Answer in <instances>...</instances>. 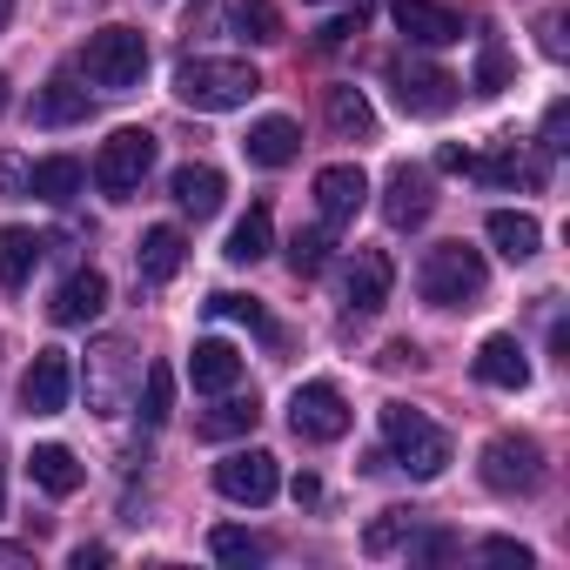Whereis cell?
<instances>
[{
  "label": "cell",
  "instance_id": "1",
  "mask_svg": "<svg viewBox=\"0 0 570 570\" xmlns=\"http://www.w3.org/2000/svg\"><path fill=\"white\" fill-rule=\"evenodd\" d=\"M262 95V75L255 61H235V55H188L175 68V101L195 108V115H228V108H248Z\"/></svg>",
  "mask_w": 570,
  "mask_h": 570
},
{
  "label": "cell",
  "instance_id": "2",
  "mask_svg": "<svg viewBox=\"0 0 570 570\" xmlns=\"http://www.w3.org/2000/svg\"><path fill=\"white\" fill-rule=\"evenodd\" d=\"M416 289H423L430 309H470V303L490 289L483 248H470V242H443V248H430L423 268H416Z\"/></svg>",
  "mask_w": 570,
  "mask_h": 570
},
{
  "label": "cell",
  "instance_id": "3",
  "mask_svg": "<svg viewBox=\"0 0 570 570\" xmlns=\"http://www.w3.org/2000/svg\"><path fill=\"white\" fill-rule=\"evenodd\" d=\"M383 436H390V470H410L416 483H430V476L450 470V436H443L423 410L383 403Z\"/></svg>",
  "mask_w": 570,
  "mask_h": 570
},
{
  "label": "cell",
  "instance_id": "4",
  "mask_svg": "<svg viewBox=\"0 0 570 570\" xmlns=\"http://www.w3.org/2000/svg\"><path fill=\"white\" fill-rule=\"evenodd\" d=\"M81 75H88L95 88H108V95H128V88H141V75H148V41H141L135 28H101V35H88V48H81Z\"/></svg>",
  "mask_w": 570,
  "mask_h": 570
},
{
  "label": "cell",
  "instance_id": "5",
  "mask_svg": "<svg viewBox=\"0 0 570 570\" xmlns=\"http://www.w3.org/2000/svg\"><path fill=\"white\" fill-rule=\"evenodd\" d=\"M148 168H155V135L148 128H115L108 141H101V155H95V188L108 195V202H128V195H141V181H148Z\"/></svg>",
  "mask_w": 570,
  "mask_h": 570
},
{
  "label": "cell",
  "instance_id": "6",
  "mask_svg": "<svg viewBox=\"0 0 570 570\" xmlns=\"http://www.w3.org/2000/svg\"><path fill=\"white\" fill-rule=\"evenodd\" d=\"M476 470H483V490H497V497H537L543 490V450H537V436H490Z\"/></svg>",
  "mask_w": 570,
  "mask_h": 570
},
{
  "label": "cell",
  "instance_id": "7",
  "mask_svg": "<svg viewBox=\"0 0 570 570\" xmlns=\"http://www.w3.org/2000/svg\"><path fill=\"white\" fill-rule=\"evenodd\" d=\"M390 88H396L403 115H430V121L450 115L456 95H463V81L450 68H436V61H390Z\"/></svg>",
  "mask_w": 570,
  "mask_h": 570
},
{
  "label": "cell",
  "instance_id": "8",
  "mask_svg": "<svg viewBox=\"0 0 570 570\" xmlns=\"http://www.w3.org/2000/svg\"><path fill=\"white\" fill-rule=\"evenodd\" d=\"M289 430H296L303 443H336V436H350V403H343V390H336V383H303V390L289 396Z\"/></svg>",
  "mask_w": 570,
  "mask_h": 570
},
{
  "label": "cell",
  "instance_id": "9",
  "mask_svg": "<svg viewBox=\"0 0 570 570\" xmlns=\"http://www.w3.org/2000/svg\"><path fill=\"white\" fill-rule=\"evenodd\" d=\"M215 490H222L228 503L262 510V503L282 490V470H275V456H268V450H228V456L215 463Z\"/></svg>",
  "mask_w": 570,
  "mask_h": 570
},
{
  "label": "cell",
  "instance_id": "10",
  "mask_svg": "<svg viewBox=\"0 0 570 570\" xmlns=\"http://www.w3.org/2000/svg\"><path fill=\"white\" fill-rule=\"evenodd\" d=\"M68 396H75V363H68V350H41V356L28 363V376H21V410H28V416H61Z\"/></svg>",
  "mask_w": 570,
  "mask_h": 570
},
{
  "label": "cell",
  "instance_id": "11",
  "mask_svg": "<svg viewBox=\"0 0 570 570\" xmlns=\"http://www.w3.org/2000/svg\"><path fill=\"white\" fill-rule=\"evenodd\" d=\"M390 282H396V262H390L383 248H356L350 268H343V303H350L356 316H376V309L390 303Z\"/></svg>",
  "mask_w": 570,
  "mask_h": 570
},
{
  "label": "cell",
  "instance_id": "12",
  "mask_svg": "<svg viewBox=\"0 0 570 570\" xmlns=\"http://www.w3.org/2000/svg\"><path fill=\"white\" fill-rule=\"evenodd\" d=\"M363 202H370V175H363L356 161H330V168L316 175V208H323V222H330V228L356 222V215H363Z\"/></svg>",
  "mask_w": 570,
  "mask_h": 570
},
{
  "label": "cell",
  "instance_id": "13",
  "mask_svg": "<svg viewBox=\"0 0 570 570\" xmlns=\"http://www.w3.org/2000/svg\"><path fill=\"white\" fill-rule=\"evenodd\" d=\"M430 208H436V188H430V175L423 168H390V181H383V222L390 228H423L430 222Z\"/></svg>",
  "mask_w": 570,
  "mask_h": 570
},
{
  "label": "cell",
  "instance_id": "14",
  "mask_svg": "<svg viewBox=\"0 0 570 570\" xmlns=\"http://www.w3.org/2000/svg\"><path fill=\"white\" fill-rule=\"evenodd\" d=\"M108 309V275L101 268H75L61 289H55V303H48V316L61 323V330H81V323H95Z\"/></svg>",
  "mask_w": 570,
  "mask_h": 570
},
{
  "label": "cell",
  "instance_id": "15",
  "mask_svg": "<svg viewBox=\"0 0 570 570\" xmlns=\"http://www.w3.org/2000/svg\"><path fill=\"white\" fill-rule=\"evenodd\" d=\"M396 28L416 41V48H450V41H463V21L443 8V0H396Z\"/></svg>",
  "mask_w": 570,
  "mask_h": 570
},
{
  "label": "cell",
  "instance_id": "16",
  "mask_svg": "<svg viewBox=\"0 0 570 570\" xmlns=\"http://www.w3.org/2000/svg\"><path fill=\"white\" fill-rule=\"evenodd\" d=\"M188 383H195L202 396H228V390L242 383V350L222 343V336L195 343V350H188Z\"/></svg>",
  "mask_w": 570,
  "mask_h": 570
},
{
  "label": "cell",
  "instance_id": "17",
  "mask_svg": "<svg viewBox=\"0 0 570 570\" xmlns=\"http://www.w3.org/2000/svg\"><path fill=\"white\" fill-rule=\"evenodd\" d=\"M135 376V363H128V343H95V356H88V403L101 410V416H115L121 410V383Z\"/></svg>",
  "mask_w": 570,
  "mask_h": 570
},
{
  "label": "cell",
  "instance_id": "18",
  "mask_svg": "<svg viewBox=\"0 0 570 570\" xmlns=\"http://www.w3.org/2000/svg\"><path fill=\"white\" fill-rule=\"evenodd\" d=\"M242 148H248V161H255V168H289V161L303 155V128H296L289 115H262V121L248 128V141H242Z\"/></svg>",
  "mask_w": 570,
  "mask_h": 570
},
{
  "label": "cell",
  "instance_id": "19",
  "mask_svg": "<svg viewBox=\"0 0 570 570\" xmlns=\"http://www.w3.org/2000/svg\"><path fill=\"white\" fill-rule=\"evenodd\" d=\"M175 208L181 215H195V222H208L215 208H222V195H228V181H222V168H208V161H188V168H175Z\"/></svg>",
  "mask_w": 570,
  "mask_h": 570
},
{
  "label": "cell",
  "instance_id": "20",
  "mask_svg": "<svg viewBox=\"0 0 570 570\" xmlns=\"http://www.w3.org/2000/svg\"><path fill=\"white\" fill-rule=\"evenodd\" d=\"M476 383H490V390H523V383H530L523 343H517V336H483V350H476Z\"/></svg>",
  "mask_w": 570,
  "mask_h": 570
},
{
  "label": "cell",
  "instance_id": "21",
  "mask_svg": "<svg viewBox=\"0 0 570 570\" xmlns=\"http://www.w3.org/2000/svg\"><path fill=\"white\" fill-rule=\"evenodd\" d=\"M28 476H35L48 497H75V490L88 483V470H81V456H75L68 443H35V450H28Z\"/></svg>",
  "mask_w": 570,
  "mask_h": 570
},
{
  "label": "cell",
  "instance_id": "22",
  "mask_svg": "<svg viewBox=\"0 0 570 570\" xmlns=\"http://www.w3.org/2000/svg\"><path fill=\"white\" fill-rule=\"evenodd\" d=\"M483 235H490V248H497L503 262H530V255H537V242H543L537 215H523V208H497V215L483 222Z\"/></svg>",
  "mask_w": 570,
  "mask_h": 570
},
{
  "label": "cell",
  "instance_id": "23",
  "mask_svg": "<svg viewBox=\"0 0 570 570\" xmlns=\"http://www.w3.org/2000/svg\"><path fill=\"white\" fill-rule=\"evenodd\" d=\"M81 188H88V168H81L75 155H48V161H35V175H28V195H41V202H55V208H68Z\"/></svg>",
  "mask_w": 570,
  "mask_h": 570
},
{
  "label": "cell",
  "instance_id": "24",
  "mask_svg": "<svg viewBox=\"0 0 570 570\" xmlns=\"http://www.w3.org/2000/svg\"><path fill=\"white\" fill-rule=\"evenodd\" d=\"M41 235L35 228H0V289H28V275L41 268Z\"/></svg>",
  "mask_w": 570,
  "mask_h": 570
},
{
  "label": "cell",
  "instance_id": "25",
  "mask_svg": "<svg viewBox=\"0 0 570 570\" xmlns=\"http://www.w3.org/2000/svg\"><path fill=\"white\" fill-rule=\"evenodd\" d=\"M35 121H41V128H75V121H88V88H81L75 75H55V81L41 88V101H35Z\"/></svg>",
  "mask_w": 570,
  "mask_h": 570
},
{
  "label": "cell",
  "instance_id": "26",
  "mask_svg": "<svg viewBox=\"0 0 570 570\" xmlns=\"http://www.w3.org/2000/svg\"><path fill=\"white\" fill-rule=\"evenodd\" d=\"M181 255H188V242H181V228H148L141 235V248H135V268H141V282H175V268H181Z\"/></svg>",
  "mask_w": 570,
  "mask_h": 570
},
{
  "label": "cell",
  "instance_id": "27",
  "mask_svg": "<svg viewBox=\"0 0 570 570\" xmlns=\"http://www.w3.org/2000/svg\"><path fill=\"white\" fill-rule=\"evenodd\" d=\"M255 423H262L255 396H228V403H215V410L195 416V436H202V443H228V436H248Z\"/></svg>",
  "mask_w": 570,
  "mask_h": 570
},
{
  "label": "cell",
  "instance_id": "28",
  "mask_svg": "<svg viewBox=\"0 0 570 570\" xmlns=\"http://www.w3.org/2000/svg\"><path fill=\"white\" fill-rule=\"evenodd\" d=\"M268 248H275V222H268V208L255 202V208L228 228V248H222V255H228V262H242V268H255Z\"/></svg>",
  "mask_w": 570,
  "mask_h": 570
},
{
  "label": "cell",
  "instance_id": "29",
  "mask_svg": "<svg viewBox=\"0 0 570 570\" xmlns=\"http://www.w3.org/2000/svg\"><path fill=\"white\" fill-rule=\"evenodd\" d=\"M330 128L336 135H350V141H370L376 135V108H370V95L363 88H330Z\"/></svg>",
  "mask_w": 570,
  "mask_h": 570
},
{
  "label": "cell",
  "instance_id": "30",
  "mask_svg": "<svg viewBox=\"0 0 570 570\" xmlns=\"http://www.w3.org/2000/svg\"><path fill=\"white\" fill-rule=\"evenodd\" d=\"M470 175H483L490 188H517V181H523V188H537V181H543V155H523V148H497V155H490V161H476Z\"/></svg>",
  "mask_w": 570,
  "mask_h": 570
},
{
  "label": "cell",
  "instance_id": "31",
  "mask_svg": "<svg viewBox=\"0 0 570 570\" xmlns=\"http://www.w3.org/2000/svg\"><path fill=\"white\" fill-rule=\"evenodd\" d=\"M289 268H296V275H323V268H330V222L296 228V242H289Z\"/></svg>",
  "mask_w": 570,
  "mask_h": 570
},
{
  "label": "cell",
  "instance_id": "32",
  "mask_svg": "<svg viewBox=\"0 0 570 570\" xmlns=\"http://www.w3.org/2000/svg\"><path fill=\"white\" fill-rule=\"evenodd\" d=\"M208 316H228V323H248V330H255L262 343H275V323H268V309H262L255 296H228V289H222V296H208Z\"/></svg>",
  "mask_w": 570,
  "mask_h": 570
},
{
  "label": "cell",
  "instance_id": "33",
  "mask_svg": "<svg viewBox=\"0 0 570 570\" xmlns=\"http://www.w3.org/2000/svg\"><path fill=\"white\" fill-rule=\"evenodd\" d=\"M141 416L148 423H168L175 416V370L168 363H148V376H141Z\"/></svg>",
  "mask_w": 570,
  "mask_h": 570
},
{
  "label": "cell",
  "instance_id": "34",
  "mask_svg": "<svg viewBox=\"0 0 570 570\" xmlns=\"http://www.w3.org/2000/svg\"><path fill=\"white\" fill-rule=\"evenodd\" d=\"M410 530H416V510H376V523L363 530V550H370V557H390Z\"/></svg>",
  "mask_w": 570,
  "mask_h": 570
},
{
  "label": "cell",
  "instance_id": "35",
  "mask_svg": "<svg viewBox=\"0 0 570 570\" xmlns=\"http://www.w3.org/2000/svg\"><path fill=\"white\" fill-rule=\"evenodd\" d=\"M208 550H215L222 563H262V557H268V543L248 537V530H235V523H222V530L208 537Z\"/></svg>",
  "mask_w": 570,
  "mask_h": 570
},
{
  "label": "cell",
  "instance_id": "36",
  "mask_svg": "<svg viewBox=\"0 0 570 570\" xmlns=\"http://www.w3.org/2000/svg\"><path fill=\"white\" fill-rule=\"evenodd\" d=\"M235 28H242L248 41H282V14L268 8V0H242V8H235Z\"/></svg>",
  "mask_w": 570,
  "mask_h": 570
},
{
  "label": "cell",
  "instance_id": "37",
  "mask_svg": "<svg viewBox=\"0 0 570 570\" xmlns=\"http://www.w3.org/2000/svg\"><path fill=\"white\" fill-rule=\"evenodd\" d=\"M363 21H370V8L356 0V8H343V14H330L323 28H316V48H343L350 35H363Z\"/></svg>",
  "mask_w": 570,
  "mask_h": 570
},
{
  "label": "cell",
  "instance_id": "38",
  "mask_svg": "<svg viewBox=\"0 0 570 570\" xmlns=\"http://www.w3.org/2000/svg\"><path fill=\"white\" fill-rule=\"evenodd\" d=\"M503 88H510V61H503L497 41H483V55H476V95H503Z\"/></svg>",
  "mask_w": 570,
  "mask_h": 570
},
{
  "label": "cell",
  "instance_id": "39",
  "mask_svg": "<svg viewBox=\"0 0 570 570\" xmlns=\"http://www.w3.org/2000/svg\"><path fill=\"white\" fill-rule=\"evenodd\" d=\"M543 155H563L570 148V101H550L543 108V141H537Z\"/></svg>",
  "mask_w": 570,
  "mask_h": 570
},
{
  "label": "cell",
  "instance_id": "40",
  "mask_svg": "<svg viewBox=\"0 0 570 570\" xmlns=\"http://www.w3.org/2000/svg\"><path fill=\"white\" fill-rule=\"evenodd\" d=\"M483 563H517V570H530V550H523L517 537H490V543H483Z\"/></svg>",
  "mask_w": 570,
  "mask_h": 570
},
{
  "label": "cell",
  "instance_id": "41",
  "mask_svg": "<svg viewBox=\"0 0 570 570\" xmlns=\"http://www.w3.org/2000/svg\"><path fill=\"white\" fill-rule=\"evenodd\" d=\"M403 543H410L416 557H450V550H456V537H443V530H430V537H416V530H410Z\"/></svg>",
  "mask_w": 570,
  "mask_h": 570
},
{
  "label": "cell",
  "instance_id": "42",
  "mask_svg": "<svg viewBox=\"0 0 570 570\" xmlns=\"http://www.w3.org/2000/svg\"><path fill=\"white\" fill-rule=\"evenodd\" d=\"M436 168H443V175H470V168H476V155L450 141V148H436Z\"/></svg>",
  "mask_w": 570,
  "mask_h": 570
},
{
  "label": "cell",
  "instance_id": "43",
  "mask_svg": "<svg viewBox=\"0 0 570 570\" xmlns=\"http://www.w3.org/2000/svg\"><path fill=\"white\" fill-rule=\"evenodd\" d=\"M416 363H423L416 343H390V350H383V370H416Z\"/></svg>",
  "mask_w": 570,
  "mask_h": 570
},
{
  "label": "cell",
  "instance_id": "44",
  "mask_svg": "<svg viewBox=\"0 0 570 570\" xmlns=\"http://www.w3.org/2000/svg\"><path fill=\"white\" fill-rule=\"evenodd\" d=\"M537 35H543V55H550V61H563V14H550Z\"/></svg>",
  "mask_w": 570,
  "mask_h": 570
},
{
  "label": "cell",
  "instance_id": "45",
  "mask_svg": "<svg viewBox=\"0 0 570 570\" xmlns=\"http://www.w3.org/2000/svg\"><path fill=\"white\" fill-rule=\"evenodd\" d=\"M68 563H75V570H101V563H108V543H81Z\"/></svg>",
  "mask_w": 570,
  "mask_h": 570
},
{
  "label": "cell",
  "instance_id": "46",
  "mask_svg": "<svg viewBox=\"0 0 570 570\" xmlns=\"http://www.w3.org/2000/svg\"><path fill=\"white\" fill-rule=\"evenodd\" d=\"M0 570H35V550H21V543H0Z\"/></svg>",
  "mask_w": 570,
  "mask_h": 570
},
{
  "label": "cell",
  "instance_id": "47",
  "mask_svg": "<svg viewBox=\"0 0 570 570\" xmlns=\"http://www.w3.org/2000/svg\"><path fill=\"white\" fill-rule=\"evenodd\" d=\"M289 497H296V503H323V483H316V476H296Z\"/></svg>",
  "mask_w": 570,
  "mask_h": 570
},
{
  "label": "cell",
  "instance_id": "48",
  "mask_svg": "<svg viewBox=\"0 0 570 570\" xmlns=\"http://www.w3.org/2000/svg\"><path fill=\"white\" fill-rule=\"evenodd\" d=\"M8 101H14V88H8V75H0V115H8Z\"/></svg>",
  "mask_w": 570,
  "mask_h": 570
},
{
  "label": "cell",
  "instance_id": "49",
  "mask_svg": "<svg viewBox=\"0 0 570 570\" xmlns=\"http://www.w3.org/2000/svg\"><path fill=\"white\" fill-rule=\"evenodd\" d=\"M14 21V0H0V28H8Z\"/></svg>",
  "mask_w": 570,
  "mask_h": 570
},
{
  "label": "cell",
  "instance_id": "50",
  "mask_svg": "<svg viewBox=\"0 0 570 570\" xmlns=\"http://www.w3.org/2000/svg\"><path fill=\"white\" fill-rule=\"evenodd\" d=\"M0 517H8V476H0Z\"/></svg>",
  "mask_w": 570,
  "mask_h": 570
}]
</instances>
